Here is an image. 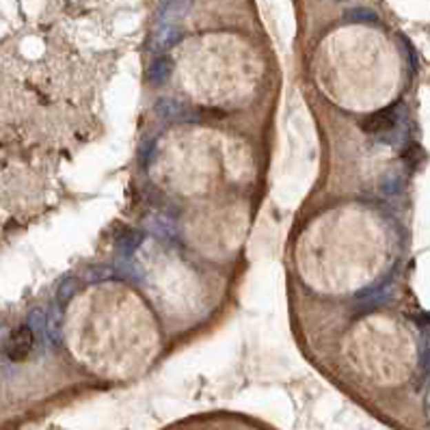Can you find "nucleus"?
<instances>
[{
	"instance_id": "1",
	"label": "nucleus",
	"mask_w": 430,
	"mask_h": 430,
	"mask_svg": "<svg viewBox=\"0 0 430 430\" xmlns=\"http://www.w3.org/2000/svg\"><path fill=\"white\" fill-rule=\"evenodd\" d=\"M65 333L74 359L104 380H128L147 372L161 350L152 309L117 281L95 283L78 294Z\"/></svg>"
},
{
	"instance_id": "2",
	"label": "nucleus",
	"mask_w": 430,
	"mask_h": 430,
	"mask_svg": "<svg viewBox=\"0 0 430 430\" xmlns=\"http://www.w3.org/2000/svg\"><path fill=\"white\" fill-rule=\"evenodd\" d=\"M152 173L171 195L205 203L253 182L256 158L245 141L208 125H188L161 141Z\"/></svg>"
},
{
	"instance_id": "3",
	"label": "nucleus",
	"mask_w": 430,
	"mask_h": 430,
	"mask_svg": "<svg viewBox=\"0 0 430 430\" xmlns=\"http://www.w3.org/2000/svg\"><path fill=\"white\" fill-rule=\"evenodd\" d=\"M173 76L188 100L225 108L251 98L264 78V61L245 37L205 33L180 43Z\"/></svg>"
},
{
	"instance_id": "4",
	"label": "nucleus",
	"mask_w": 430,
	"mask_h": 430,
	"mask_svg": "<svg viewBox=\"0 0 430 430\" xmlns=\"http://www.w3.org/2000/svg\"><path fill=\"white\" fill-rule=\"evenodd\" d=\"M139 268L154 305L171 320L193 325L212 311L216 290L199 262L188 260L178 247L152 243L139 253Z\"/></svg>"
},
{
	"instance_id": "5",
	"label": "nucleus",
	"mask_w": 430,
	"mask_h": 430,
	"mask_svg": "<svg viewBox=\"0 0 430 430\" xmlns=\"http://www.w3.org/2000/svg\"><path fill=\"white\" fill-rule=\"evenodd\" d=\"M251 210L247 201L225 197L205 201L184 218V240L205 258H229L249 234Z\"/></svg>"
},
{
	"instance_id": "6",
	"label": "nucleus",
	"mask_w": 430,
	"mask_h": 430,
	"mask_svg": "<svg viewBox=\"0 0 430 430\" xmlns=\"http://www.w3.org/2000/svg\"><path fill=\"white\" fill-rule=\"evenodd\" d=\"M30 348V333L26 329H18L13 331V336L9 338V344H7V353L11 359H22L26 357Z\"/></svg>"
},
{
	"instance_id": "7",
	"label": "nucleus",
	"mask_w": 430,
	"mask_h": 430,
	"mask_svg": "<svg viewBox=\"0 0 430 430\" xmlns=\"http://www.w3.org/2000/svg\"><path fill=\"white\" fill-rule=\"evenodd\" d=\"M178 430H216L214 426H205V424H193V426H184Z\"/></svg>"
}]
</instances>
